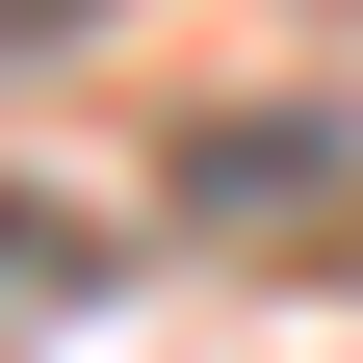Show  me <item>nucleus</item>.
<instances>
[{"instance_id": "nucleus-1", "label": "nucleus", "mask_w": 363, "mask_h": 363, "mask_svg": "<svg viewBox=\"0 0 363 363\" xmlns=\"http://www.w3.org/2000/svg\"><path fill=\"white\" fill-rule=\"evenodd\" d=\"M156 208L234 234V259H363V104H311V78L182 104V130H156Z\"/></svg>"}, {"instance_id": "nucleus-2", "label": "nucleus", "mask_w": 363, "mask_h": 363, "mask_svg": "<svg viewBox=\"0 0 363 363\" xmlns=\"http://www.w3.org/2000/svg\"><path fill=\"white\" fill-rule=\"evenodd\" d=\"M0 26H52V0H0Z\"/></svg>"}]
</instances>
